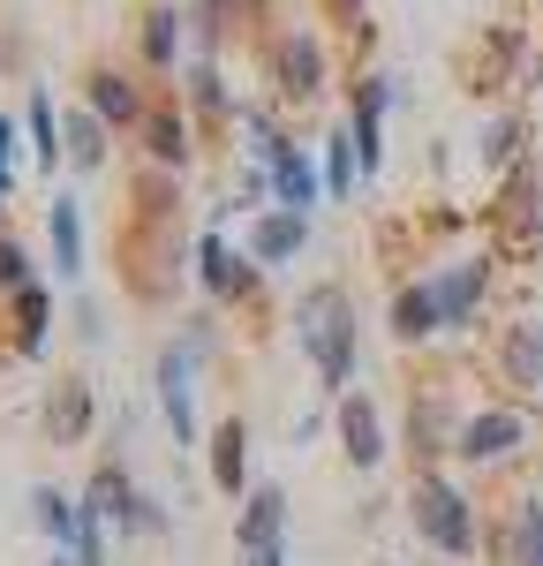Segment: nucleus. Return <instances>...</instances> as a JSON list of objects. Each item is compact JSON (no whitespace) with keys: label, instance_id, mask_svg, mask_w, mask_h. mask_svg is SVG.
<instances>
[{"label":"nucleus","instance_id":"29","mask_svg":"<svg viewBox=\"0 0 543 566\" xmlns=\"http://www.w3.org/2000/svg\"><path fill=\"white\" fill-rule=\"evenodd\" d=\"M513 144H521V129H513V122H498V129H491V151H483V159H491V167H505V159H513Z\"/></svg>","mask_w":543,"mask_h":566},{"label":"nucleus","instance_id":"8","mask_svg":"<svg viewBox=\"0 0 543 566\" xmlns=\"http://www.w3.org/2000/svg\"><path fill=\"white\" fill-rule=\"evenodd\" d=\"M159 400H167L174 446H196V408H189V348H167V355H159Z\"/></svg>","mask_w":543,"mask_h":566},{"label":"nucleus","instance_id":"23","mask_svg":"<svg viewBox=\"0 0 543 566\" xmlns=\"http://www.w3.org/2000/svg\"><path fill=\"white\" fill-rule=\"evenodd\" d=\"M45 317H53L45 287H23V295H15V348H23V355L45 348Z\"/></svg>","mask_w":543,"mask_h":566},{"label":"nucleus","instance_id":"15","mask_svg":"<svg viewBox=\"0 0 543 566\" xmlns=\"http://www.w3.org/2000/svg\"><path fill=\"white\" fill-rule=\"evenodd\" d=\"M317 84H324V53H317L310 31H295V39L279 45V91L287 98H310Z\"/></svg>","mask_w":543,"mask_h":566},{"label":"nucleus","instance_id":"9","mask_svg":"<svg viewBox=\"0 0 543 566\" xmlns=\"http://www.w3.org/2000/svg\"><path fill=\"white\" fill-rule=\"evenodd\" d=\"M84 431H91V386L84 378H61L53 400H45V438L53 446H84Z\"/></svg>","mask_w":543,"mask_h":566},{"label":"nucleus","instance_id":"16","mask_svg":"<svg viewBox=\"0 0 543 566\" xmlns=\"http://www.w3.org/2000/svg\"><path fill=\"white\" fill-rule=\"evenodd\" d=\"M45 234H53V272H84V212H76V197L45 205Z\"/></svg>","mask_w":543,"mask_h":566},{"label":"nucleus","instance_id":"31","mask_svg":"<svg viewBox=\"0 0 543 566\" xmlns=\"http://www.w3.org/2000/svg\"><path fill=\"white\" fill-rule=\"evenodd\" d=\"M8 181H15V129L0 122V197H8Z\"/></svg>","mask_w":543,"mask_h":566},{"label":"nucleus","instance_id":"13","mask_svg":"<svg viewBox=\"0 0 543 566\" xmlns=\"http://www.w3.org/2000/svg\"><path fill=\"white\" fill-rule=\"evenodd\" d=\"M84 84H91V114H98V122H121V129L143 122V98H136V84L121 69H91Z\"/></svg>","mask_w":543,"mask_h":566},{"label":"nucleus","instance_id":"32","mask_svg":"<svg viewBox=\"0 0 543 566\" xmlns=\"http://www.w3.org/2000/svg\"><path fill=\"white\" fill-rule=\"evenodd\" d=\"M242 559H249V566H287V552L272 544V552H242Z\"/></svg>","mask_w":543,"mask_h":566},{"label":"nucleus","instance_id":"21","mask_svg":"<svg viewBox=\"0 0 543 566\" xmlns=\"http://www.w3.org/2000/svg\"><path fill=\"white\" fill-rule=\"evenodd\" d=\"M505 378L513 386H543V325H513L505 333Z\"/></svg>","mask_w":543,"mask_h":566},{"label":"nucleus","instance_id":"2","mask_svg":"<svg viewBox=\"0 0 543 566\" xmlns=\"http://www.w3.org/2000/svg\"><path fill=\"white\" fill-rule=\"evenodd\" d=\"M407 506H415V528H423L446 559H468V552H476V506H468L446 476H423Z\"/></svg>","mask_w":543,"mask_h":566},{"label":"nucleus","instance_id":"20","mask_svg":"<svg viewBox=\"0 0 543 566\" xmlns=\"http://www.w3.org/2000/svg\"><path fill=\"white\" fill-rule=\"evenodd\" d=\"M129 476H121V469H114V461H106V469H98V476H91V491H84V514L91 522H114L121 528V514H129Z\"/></svg>","mask_w":543,"mask_h":566},{"label":"nucleus","instance_id":"22","mask_svg":"<svg viewBox=\"0 0 543 566\" xmlns=\"http://www.w3.org/2000/svg\"><path fill=\"white\" fill-rule=\"evenodd\" d=\"M31 151H39V167H61L68 159V129H61V114H53L45 91H31Z\"/></svg>","mask_w":543,"mask_h":566},{"label":"nucleus","instance_id":"28","mask_svg":"<svg viewBox=\"0 0 543 566\" xmlns=\"http://www.w3.org/2000/svg\"><path fill=\"white\" fill-rule=\"evenodd\" d=\"M121 528H129V536H151V528H167L159 499H143V491H136V499H129V514H121Z\"/></svg>","mask_w":543,"mask_h":566},{"label":"nucleus","instance_id":"30","mask_svg":"<svg viewBox=\"0 0 543 566\" xmlns=\"http://www.w3.org/2000/svg\"><path fill=\"white\" fill-rule=\"evenodd\" d=\"M189 91H196V106H226V91H220V76H212V69H196V76H189Z\"/></svg>","mask_w":543,"mask_h":566},{"label":"nucleus","instance_id":"19","mask_svg":"<svg viewBox=\"0 0 543 566\" xmlns=\"http://www.w3.org/2000/svg\"><path fill=\"white\" fill-rule=\"evenodd\" d=\"M143 151H151V167H189V122L181 114H143Z\"/></svg>","mask_w":543,"mask_h":566},{"label":"nucleus","instance_id":"33","mask_svg":"<svg viewBox=\"0 0 543 566\" xmlns=\"http://www.w3.org/2000/svg\"><path fill=\"white\" fill-rule=\"evenodd\" d=\"M53 566H76V559H53Z\"/></svg>","mask_w":543,"mask_h":566},{"label":"nucleus","instance_id":"1","mask_svg":"<svg viewBox=\"0 0 543 566\" xmlns=\"http://www.w3.org/2000/svg\"><path fill=\"white\" fill-rule=\"evenodd\" d=\"M295 340L317 363L324 392H348V378H355V303H348V287H310L295 303Z\"/></svg>","mask_w":543,"mask_h":566},{"label":"nucleus","instance_id":"25","mask_svg":"<svg viewBox=\"0 0 543 566\" xmlns=\"http://www.w3.org/2000/svg\"><path fill=\"white\" fill-rule=\"evenodd\" d=\"M143 53H151V69H174V53H181V15H174V8H151Z\"/></svg>","mask_w":543,"mask_h":566},{"label":"nucleus","instance_id":"26","mask_svg":"<svg viewBox=\"0 0 543 566\" xmlns=\"http://www.w3.org/2000/svg\"><path fill=\"white\" fill-rule=\"evenodd\" d=\"M23 287H31V258L0 234V295H23Z\"/></svg>","mask_w":543,"mask_h":566},{"label":"nucleus","instance_id":"7","mask_svg":"<svg viewBox=\"0 0 543 566\" xmlns=\"http://www.w3.org/2000/svg\"><path fill=\"white\" fill-rule=\"evenodd\" d=\"M265 175H272L279 212H310V205H317V167H310V151H302V144H279V159H272Z\"/></svg>","mask_w":543,"mask_h":566},{"label":"nucleus","instance_id":"11","mask_svg":"<svg viewBox=\"0 0 543 566\" xmlns=\"http://www.w3.org/2000/svg\"><path fill=\"white\" fill-rule=\"evenodd\" d=\"M302 242H310V219L302 212H265L257 227H249V258L257 264H287Z\"/></svg>","mask_w":543,"mask_h":566},{"label":"nucleus","instance_id":"24","mask_svg":"<svg viewBox=\"0 0 543 566\" xmlns=\"http://www.w3.org/2000/svg\"><path fill=\"white\" fill-rule=\"evenodd\" d=\"M68 167H106V122L98 114H68Z\"/></svg>","mask_w":543,"mask_h":566},{"label":"nucleus","instance_id":"27","mask_svg":"<svg viewBox=\"0 0 543 566\" xmlns=\"http://www.w3.org/2000/svg\"><path fill=\"white\" fill-rule=\"evenodd\" d=\"M521 566H543V499L521 506Z\"/></svg>","mask_w":543,"mask_h":566},{"label":"nucleus","instance_id":"5","mask_svg":"<svg viewBox=\"0 0 543 566\" xmlns=\"http://www.w3.org/2000/svg\"><path fill=\"white\" fill-rule=\"evenodd\" d=\"M483 280H491V264H446V272L430 280V295H438V317H446V333H468V325H476Z\"/></svg>","mask_w":543,"mask_h":566},{"label":"nucleus","instance_id":"14","mask_svg":"<svg viewBox=\"0 0 543 566\" xmlns=\"http://www.w3.org/2000/svg\"><path fill=\"white\" fill-rule=\"evenodd\" d=\"M340 438H348V461L355 469H370L377 453H385V438H377V408H370V392H340Z\"/></svg>","mask_w":543,"mask_h":566},{"label":"nucleus","instance_id":"3","mask_svg":"<svg viewBox=\"0 0 543 566\" xmlns=\"http://www.w3.org/2000/svg\"><path fill=\"white\" fill-rule=\"evenodd\" d=\"M196 264H204V287H212L220 303H249L257 280H265V264L249 258V250H234L226 234H204V242H196Z\"/></svg>","mask_w":543,"mask_h":566},{"label":"nucleus","instance_id":"10","mask_svg":"<svg viewBox=\"0 0 543 566\" xmlns=\"http://www.w3.org/2000/svg\"><path fill=\"white\" fill-rule=\"evenodd\" d=\"M279 528H287V499H279L272 483L249 491V499H242V522H234V544H242V552H272Z\"/></svg>","mask_w":543,"mask_h":566},{"label":"nucleus","instance_id":"17","mask_svg":"<svg viewBox=\"0 0 543 566\" xmlns=\"http://www.w3.org/2000/svg\"><path fill=\"white\" fill-rule=\"evenodd\" d=\"M31 522H39L45 536H53V544H76V536H84V506H76L68 491L39 483V491H31Z\"/></svg>","mask_w":543,"mask_h":566},{"label":"nucleus","instance_id":"18","mask_svg":"<svg viewBox=\"0 0 543 566\" xmlns=\"http://www.w3.org/2000/svg\"><path fill=\"white\" fill-rule=\"evenodd\" d=\"M393 333H401V340H430V333H446V317H438V295H430V280L393 295Z\"/></svg>","mask_w":543,"mask_h":566},{"label":"nucleus","instance_id":"12","mask_svg":"<svg viewBox=\"0 0 543 566\" xmlns=\"http://www.w3.org/2000/svg\"><path fill=\"white\" fill-rule=\"evenodd\" d=\"M212 483H220L226 499L249 483V423L242 416H226L220 431H212Z\"/></svg>","mask_w":543,"mask_h":566},{"label":"nucleus","instance_id":"4","mask_svg":"<svg viewBox=\"0 0 543 566\" xmlns=\"http://www.w3.org/2000/svg\"><path fill=\"white\" fill-rule=\"evenodd\" d=\"M521 438H529V416H521V408H483V416L460 423L453 453H460V461H505Z\"/></svg>","mask_w":543,"mask_h":566},{"label":"nucleus","instance_id":"6","mask_svg":"<svg viewBox=\"0 0 543 566\" xmlns=\"http://www.w3.org/2000/svg\"><path fill=\"white\" fill-rule=\"evenodd\" d=\"M536 227H543V181H536V167H521L513 189H505V205H498V242L505 250H529Z\"/></svg>","mask_w":543,"mask_h":566}]
</instances>
